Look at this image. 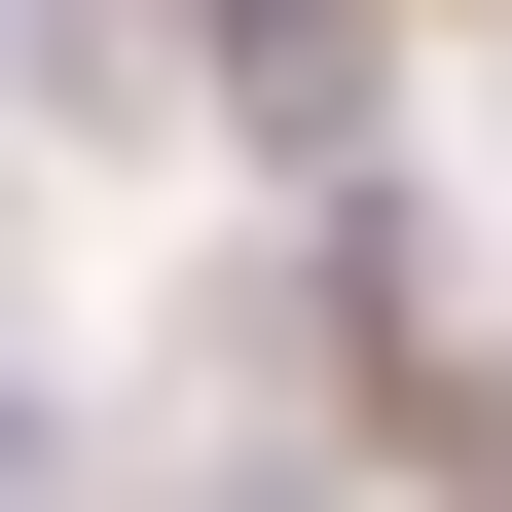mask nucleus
<instances>
[{
  "label": "nucleus",
  "instance_id": "7ed1b4c3",
  "mask_svg": "<svg viewBox=\"0 0 512 512\" xmlns=\"http://www.w3.org/2000/svg\"><path fill=\"white\" fill-rule=\"evenodd\" d=\"M183 512H330V476H183Z\"/></svg>",
  "mask_w": 512,
  "mask_h": 512
},
{
  "label": "nucleus",
  "instance_id": "f257e3e1",
  "mask_svg": "<svg viewBox=\"0 0 512 512\" xmlns=\"http://www.w3.org/2000/svg\"><path fill=\"white\" fill-rule=\"evenodd\" d=\"M220 110L293 183H366V147H403V37H366V0H220Z\"/></svg>",
  "mask_w": 512,
  "mask_h": 512
},
{
  "label": "nucleus",
  "instance_id": "f03ea898",
  "mask_svg": "<svg viewBox=\"0 0 512 512\" xmlns=\"http://www.w3.org/2000/svg\"><path fill=\"white\" fill-rule=\"evenodd\" d=\"M0 110H74V147H110V110H147V0H0Z\"/></svg>",
  "mask_w": 512,
  "mask_h": 512
}]
</instances>
